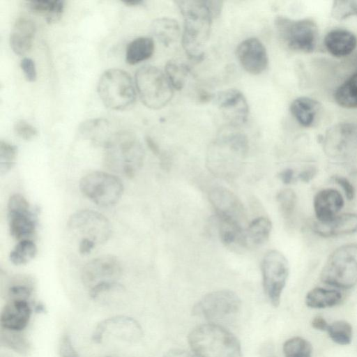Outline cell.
Here are the masks:
<instances>
[{"mask_svg":"<svg viewBox=\"0 0 357 357\" xmlns=\"http://www.w3.org/2000/svg\"><path fill=\"white\" fill-rule=\"evenodd\" d=\"M175 3L184 20L183 47L191 59L201 61L210 37L213 18L208 0H180Z\"/></svg>","mask_w":357,"mask_h":357,"instance_id":"1","label":"cell"},{"mask_svg":"<svg viewBox=\"0 0 357 357\" xmlns=\"http://www.w3.org/2000/svg\"><path fill=\"white\" fill-rule=\"evenodd\" d=\"M236 128L227 125L222 128L208 149V168L220 176H234L248 151L247 137Z\"/></svg>","mask_w":357,"mask_h":357,"instance_id":"2","label":"cell"},{"mask_svg":"<svg viewBox=\"0 0 357 357\" xmlns=\"http://www.w3.org/2000/svg\"><path fill=\"white\" fill-rule=\"evenodd\" d=\"M144 152L130 131L115 132L104 146L105 166L110 171L132 178L143 165Z\"/></svg>","mask_w":357,"mask_h":357,"instance_id":"3","label":"cell"},{"mask_svg":"<svg viewBox=\"0 0 357 357\" xmlns=\"http://www.w3.org/2000/svg\"><path fill=\"white\" fill-rule=\"evenodd\" d=\"M188 343L197 357H241L236 337L215 324L197 326L188 335Z\"/></svg>","mask_w":357,"mask_h":357,"instance_id":"4","label":"cell"},{"mask_svg":"<svg viewBox=\"0 0 357 357\" xmlns=\"http://www.w3.org/2000/svg\"><path fill=\"white\" fill-rule=\"evenodd\" d=\"M322 282L342 289L357 284V243H351L336 248L328 257L320 274Z\"/></svg>","mask_w":357,"mask_h":357,"instance_id":"5","label":"cell"},{"mask_svg":"<svg viewBox=\"0 0 357 357\" xmlns=\"http://www.w3.org/2000/svg\"><path fill=\"white\" fill-rule=\"evenodd\" d=\"M98 93L107 108L121 111L128 109L136 100V91L131 77L124 70H105L98 83Z\"/></svg>","mask_w":357,"mask_h":357,"instance_id":"6","label":"cell"},{"mask_svg":"<svg viewBox=\"0 0 357 357\" xmlns=\"http://www.w3.org/2000/svg\"><path fill=\"white\" fill-rule=\"evenodd\" d=\"M135 82L142 102L149 109H160L173 97V87L165 73L155 66L146 65L139 68Z\"/></svg>","mask_w":357,"mask_h":357,"instance_id":"7","label":"cell"},{"mask_svg":"<svg viewBox=\"0 0 357 357\" xmlns=\"http://www.w3.org/2000/svg\"><path fill=\"white\" fill-rule=\"evenodd\" d=\"M82 192L94 204L102 207L112 206L120 200L123 185L116 176L108 172L94 171L79 181Z\"/></svg>","mask_w":357,"mask_h":357,"instance_id":"8","label":"cell"},{"mask_svg":"<svg viewBox=\"0 0 357 357\" xmlns=\"http://www.w3.org/2000/svg\"><path fill=\"white\" fill-rule=\"evenodd\" d=\"M275 25L280 38L289 49L305 53L314 50L318 38V28L312 20H294L278 16Z\"/></svg>","mask_w":357,"mask_h":357,"instance_id":"9","label":"cell"},{"mask_svg":"<svg viewBox=\"0 0 357 357\" xmlns=\"http://www.w3.org/2000/svg\"><path fill=\"white\" fill-rule=\"evenodd\" d=\"M261 272L264 291L271 304L278 307L289 276L288 261L280 251L269 250L263 258Z\"/></svg>","mask_w":357,"mask_h":357,"instance_id":"10","label":"cell"},{"mask_svg":"<svg viewBox=\"0 0 357 357\" xmlns=\"http://www.w3.org/2000/svg\"><path fill=\"white\" fill-rule=\"evenodd\" d=\"M241 301L230 290H218L206 294L193 307L192 314L211 321H222L234 317Z\"/></svg>","mask_w":357,"mask_h":357,"instance_id":"11","label":"cell"},{"mask_svg":"<svg viewBox=\"0 0 357 357\" xmlns=\"http://www.w3.org/2000/svg\"><path fill=\"white\" fill-rule=\"evenodd\" d=\"M68 227L74 232L102 244L108 241L112 234V226L109 220L102 214L89 209L73 213L68 220Z\"/></svg>","mask_w":357,"mask_h":357,"instance_id":"12","label":"cell"},{"mask_svg":"<svg viewBox=\"0 0 357 357\" xmlns=\"http://www.w3.org/2000/svg\"><path fill=\"white\" fill-rule=\"evenodd\" d=\"M142 328L134 318L127 316H114L100 321L92 334V340L102 343L105 338H115L125 342H135L142 336Z\"/></svg>","mask_w":357,"mask_h":357,"instance_id":"13","label":"cell"},{"mask_svg":"<svg viewBox=\"0 0 357 357\" xmlns=\"http://www.w3.org/2000/svg\"><path fill=\"white\" fill-rule=\"evenodd\" d=\"M326 153L331 157L344 159L357 151V124L341 123L328 129L324 139Z\"/></svg>","mask_w":357,"mask_h":357,"instance_id":"14","label":"cell"},{"mask_svg":"<svg viewBox=\"0 0 357 357\" xmlns=\"http://www.w3.org/2000/svg\"><path fill=\"white\" fill-rule=\"evenodd\" d=\"M27 200L20 194L12 195L8 202L10 235L19 241L29 238L36 230V218Z\"/></svg>","mask_w":357,"mask_h":357,"instance_id":"15","label":"cell"},{"mask_svg":"<svg viewBox=\"0 0 357 357\" xmlns=\"http://www.w3.org/2000/svg\"><path fill=\"white\" fill-rule=\"evenodd\" d=\"M122 274V266L114 256L107 255L98 257L88 261L82 270L81 278L89 289L104 283L118 282Z\"/></svg>","mask_w":357,"mask_h":357,"instance_id":"16","label":"cell"},{"mask_svg":"<svg viewBox=\"0 0 357 357\" xmlns=\"http://www.w3.org/2000/svg\"><path fill=\"white\" fill-rule=\"evenodd\" d=\"M209 201L218 219L232 221L245 227V208L233 192L224 187H216L210 192Z\"/></svg>","mask_w":357,"mask_h":357,"instance_id":"17","label":"cell"},{"mask_svg":"<svg viewBox=\"0 0 357 357\" xmlns=\"http://www.w3.org/2000/svg\"><path fill=\"white\" fill-rule=\"evenodd\" d=\"M215 103L223 117L231 126L245 123L249 115V106L244 95L237 89L218 92L213 97Z\"/></svg>","mask_w":357,"mask_h":357,"instance_id":"18","label":"cell"},{"mask_svg":"<svg viewBox=\"0 0 357 357\" xmlns=\"http://www.w3.org/2000/svg\"><path fill=\"white\" fill-rule=\"evenodd\" d=\"M236 52L241 66L252 75L261 74L268 67V56L266 47L256 38H249L242 41Z\"/></svg>","mask_w":357,"mask_h":357,"instance_id":"19","label":"cell"},{"mask_svg":"<svg viewBox=\"0 0 357 357\" xmlns=\"http://www.w3.org/2000/svg\"><path fill=\"white\" fill-rule=\"evenodd\" d=\"M33 308L27 300H8L0 317L3 329L21 332L28 325Z\"/></svg>","mask_w":357,"mask_h":357,"instance_id":"20","label":"cell"},{"mask_svg":"<svg viewBox=\"0 0 357 357\" xmlns=\"http://www.w3.org/2000/svg\"><path fill=\"white\" fill-rule=\"evenodd\" d=\"M344 204V199L338 190L326 188L319 191L313 199V208L317 222H331L339 215Z\"/></svg>","mask_w":357,"mask_h":357,"instance_id":"21","label":"cell"},{"mask_svg":"<svg viewBox=\"0 0 357 357\" xmlns=\"http://www.w3.org/2000/svg\"><path fill=\"white\" fill-rule=\"evenodd\" d=\"M312 229L317 235L325 238L351 234L357 231V214H339L329 222H315Z\"/></svg>","mask_w":357,"mask_h":357,"instance_id":"22","label":"cell"},{"mask_svg":"<svg viewBox=\"0 0 357 357\" xmlns=\"http://www.w3.org/2000/svg\"><path fill=\"white\" fill-rule=\"evenodd\" d=\"M36 33L34 22L26 17H19L10 35V45L17 55H24L30 50Z\"/></svg>","mask_w":357,"mask_h":357,"instance_id":"23","label":"cell"},{"mask_svg":"<svg viewBox=\"0 0 357 357\" xmlns=\"http://www.w3.org/2000/svg\"><path fill=\"white\" fill-rule=\"evenodd\" d=\"M324 45L333 56L342 58L351 54L357 46V37L345 29H333L324 38Z\"/></svg>","mask_w":357,"mask_h":357,"instance_id":"24","label":"cell"},{"mask_svg":"<svg viewBox=\"0 0 357 357\" xmlns=\"http://www.w3.org/2000/svg\"><path fill=\"white\" fill-rule=\"evenodd\" d=\"M321 105L310 97L301 96L290 105V112L297 122L305 128H310L317 122Z\"/></svg>","mask_w":357,"mask_h":357,"instance_id":"25","label":"cell"},{"mask_svg":"<svg viewBox=\"0 0 357 357\" xmlns=\"http://www.w3.org/2000/svg\"><path fill=\"white\" fill-rule=\"evenodd\" d=\"M78 133L82 138L104 147L114 132H112L111 124L107 119L96 118L82 122Z\"/></svg>","mask_w":357,"mask_h":357,"instance_id":"26","label":"cell"},{"mask_svg":"<svg viewBox=\"0 0 357 357\" xmlns=\"http://www.w3.org/2000/svg\"><path fill=\"white\" fill-rule=\"evenodd\" d=\"M218 220L219 236L226 247L232 249L247 248L245 227L232 221L222 219Z\"/></svg>","mask_w":357,"mask_h":357,"instance_id":"27","label":"cell"},{"mask_svg":"<svg viewBox=\"0 0 357 357\" xmlns=\"http://www.w3.org/2000/svg\"><path fill=\"white\" fill-rule=\"evenodd\" d=\"M153 36L165 46H169L179 38L181 29L176 20L169 17L155 20L151 26Z\"/></svg>","mask_w":357,"mask_h":357,"instance_id":"28","label":"cell"},{"mask_svg":"<svg viewBox=\"0 0 357 357\" xmlns=\"http://www.w3.org/2000/svg\"><path fill=\"white\" fill-rule=\"evenodd\" d=\"M272 229L271 221L264 216L254 219L245 229V241L248 247H258L265 243Z\"/></svg>","mask_w":357,"mask_h":357,"instance_id":"29","label":"cell"},{"mask_svg":"<svg viewBox=\"0 0 357 357\" xmlns=\"http://www.w3.org/2000/svg\"><path fill=\"white\" fill-rule=\"evenodd\" d=\"M342 298V294L337 290L316 287L306 294L305 303L309 307L321 309L337 305Z\"/></svg>","mask_w":357,"mask_h":357,"instance_id":"30","label":"cell"},{"mask_svg":"<svg viewBox=\"0 0 357 357\" xmlns=\"http://www.w3.org/2000/svg\"><path fill=\"white\" fill-rule=\"evenodd\" d=\"M154 42L148 37H139L131 41L127 46L126 60L135 65L149 59L154 52Z\"/></svg>","mask_w":357,"mask_h":357,"instance_id":"31","label":"cell"},{"mask_svg":"<svg viewBox=\"0 0 357 357\" xmlns=\"http://www.w3.org/2000/svg\"><path fill=\"white\" fill-rule=\"evenodd\" d=\"M28 8L33 13L43 15L48 24L57 22L61 17L65 2L62 0L31 1L27 3Z\"/></svg>","mask_w":357,"mask_h":357,"instance_id":"32","label":"cell"},{"mask_svg":"<svg viewBox=\"0 0 357 357\" xmlns=\"http://www.w3.org/2000/svg\"><path fill=\"white\" fill-rule=\"evenodd\" d=\"M334 98L344 108H357V70L337 88Z\"/></svg>","mask_w":357,"mask_h":357,"instance_id":"33","label":"cell"},{"mask_svg":"<svg viewBox=\"0 0 357 357\" xmlns=\"http://www.w3.org/2000/svg\"><path fill=\"white\" fill-rule=\"evenodd\" d=\"M1 343L4 347L21 356H29L31 352L30 342L20 332L2 329L1 332Z\"/></svg>","mask_w":357,"mask_h":357,"instance_id":"34","label":"cell"},{"mask_svg":"<svg viewBox=\"0 0 357 357\" xmlns=\"http://www.w3.org/2000/svg\"><path fill=\"white\" fill-rule=\"evenodd\" d=\"M36 253L37 247L32 240H22L10 252L9 259L15 265H23L33 259Z\"/></svg>","mask_w":357,"mask_h":357,"instance_id":"35","label":"cell"},{"mask_svg":"<svg viewBox=\"0 0 357 357\" xmlns=\"http://www.w3.org/2000/svg\"><path fill=\"white\" fill-rule=\"evenodd\" d=\"M165 75L173 89L181 90L185 84L189 68L175 61H169L165 68Z\"/></svg>","mask_w":357,"mask_h":357,"instance_id":"36","label":"cell"},{"mask_svg":"<svg viewBox=\"0 0 357 357\" xmlns=\"http://www.w3.org/2000/svg\"><path fill=\"white\" fill-rule=\"evenodd\" d=\"M284 357H312V347L310 342L301 337H294L283 344Z\"/></svg>","mask_w":357,"mask_h":357,"instance_id":"37","label":"cell"},{"mask_svg":"<svg viewBox=\"0 0 357 357\" xmlns=\"http://www.w3.org/2000/svg\"><path fill=\"white\" fill-rule=\"evenodd\" d=\"M331 339L341 345L349 344L352 339V326L344 320L336 321L328 326L327 329Z\"/></svg>","mask_w":357,"mask_h":357,"instance_id":"38","label":"cell"},{"mask_svg":"<svg viewBox=\"0 0 357 357\" xmlns=\"http://www.w3.org/2000/svg\"><path fill=\"white\" fill-rule=\"evenodd\" d=\"M17 155V147L12 144L0 142V174L4 175L15 165Z\"/></svg>","mask_w":357,"mask_h":357,"instance_id":"39","label":"cell"},{"mask_svg":"<svg viewBox=\"0 0 357 357\" xmlns=\"http://www.w3.org/2000/svg\"><path fill=\"white\" fill-rule=\"evenodd\" d=\"M282 215L289 218L294 213L296 204V195L294 191L289 188L280 190L276 197Z\"/></svg>","mask_w":357,"mask_h":357,"instance_id":"40","label":"cell"},{"mask_svg":"<svg viewBox=\"0 0 357 357\" xmlns=\"http://www.w3.org/2000/svg\"><path fill=\"white\" fill-rule=\"evenodd\" d=\"M332 15L337 20H343L349 16L357 15V0L334 1Z\"/></svg>","mask_w":357,"mask_h":357,"instance_id":"41","label":"cell"},{"mask_svg":"<svg viewBox=\"0 0 357 357\" xmlns=\"http://www.w3.org/2000/svg\"><path fill=\"white\" fill-rule=\"evenodd\" d=\"M33 292L32 287L26 283H15L9 287L7 296L8 300L19 299L29 301Z\"/></svg>","mask_w":357,"mask_h":357,"instance_id":"42","label":"cell"},{"mask_svg":"<svg viewBox=\"0 0 357 357\" xmlns=\"http://www.w3.org/2000/svg\"><path fill=\"white\" fill-rule=\"evenodd\" d=\"M15 134L24 140H31L38 135L37 129L25 120H18L13 126Z\"/></svg>","mask_w":357,"mask_h":357,"instance_id":"43","label":"cell"},{"mask_svg":"<svg viewBox=\"0 0 357 357\" xmlns=\"http://www.w3.org/2000/svg\"><path fill=\"white\" fill-rule=\"evenodd\" d=\"M59 352L60 357H79L68 334H63L61 336L59 344Z\"/></svg>","mask_w":357,"mask_h":357,"instance_id":"44","label":"cell"},{"mask_svg":"<svg viewBox=\"0 0 357 357\" xmlns=\"http://www.w3.org/2000/svg\"><path fill=\"white\" fill-rule=\"evenodd\" d=\"M20 67L26 79L31 82H35L37 72L34 61L28 57L24 58L20 63Z\"/></svg>","mask_w":357,"mask_h":357,"instance_id":"45","label":"cell"},{"mask_svg":"<svg viewBox=\"0 0 357 357\" xmlns=\"http://www.w3.org/2000/svg\"><path fill=\"white\" fill-rule=\"evenodd\" d=\"M332 179L340 186H341L347 199H354L355 197V189L351 183L347 178L342 176L335 175L332 177Z\"/></svg>","mask_w":357,"mask_h":357,"instance_id":"46","label":"cell"},{"mask_svg":"<svg viewBox=\"0 0 357 357\" xmlns=\"http://www.w3.org/2000/svg\"><path fill=\"white\" fill-rule=\"evenodd\" d=\"M96 245V243L88 238H82L79 243V252L82 255L89 254Z\"/></svg>","mask_w":357,"mask_h":357,"instance_id":"47","label":"cell"},{"mask_svg":"<svg viewBox=\"0 0 357 357\" xmlns=\"http://www.w3.org/2000/svg\"><path fill=\"white\" fill-rule=\"evenodd\" d=\"M317 174V169L313 167H310L302 171L298 175V178L303 182L308 183L314 178Z\"/></svg>","mask_w":357,"mask_h":357,"instance_id":"48","label":"cell"},{"mask_svg":"<svg viewBox=\"0 0 357 357\" xmlns=\"http://www.w3.org/2000/svg\"><path fill=\"white\" fill-rule=\"evenodd\" d=\"M278 176L283 183L290 184L294 180V171L290 168L285 169L279 174Z\"/></svg>","mask_w":357,"mask_h":357,"instance_id":"49","label":"cell"},{"mask_svg":"<svg viewBox=\"0 0 357 357\" xmlns=\"http://www.w3.org/2000/svg\"><path fill=\"white\" fill-rule=\"evenodd\" d=\"M311 324L314 328L319 331H327L329 326L326 320L321 316L314 317L312 320Z\"/></svg>","mask_w":357,"mask_h":357,"instance_id":"50","label":"cell"},{"mask_svg":"<svg viewBox=\"0 0 357 357\" xmlns=\"http://www.w3.org/2000/svg\"><path fill=\"white\" fill-rule=\"evenodd\" d=\"M163 357H195L190 353L181 349H171L165 353Z\"/></svg>","mask_w":357,"mask_h":357,"instance_id":"51","label":"cell"},{"mask_svg":"<svg viewBox=\"0 0 357 357\" xmlns=\"http://www.w3.org/2000/svg\"><path fill=\"white\" fill-rule=\"evenodd\" d=\"M146 143L151 151L157 155L160 154V149L155 142L150 137L146 138Z\"/></svg>","mask_w":357,"mask_h":357,"instance_id":"52","label":"cell"},{"mask_svg":"<svg viewBox=\"0 0 357 357\" xmlns=\"http://www.w3.org/2000/svg\"><path fill=\"white\" fill-rule=\"evenodd\" d=\"M123 3L128 6H137V5L142 4L143 3V1H141V0L128 1H123Z\"/></svg>","mask_w":357,"mask_h":357,"instance_id":"53","label":"cell"},{"mask_svg":"<svg viewBox=\"0 0 357 357\" xmlns=\"http://www.w3.org/2000/svg\"><path fill=\"white\" fill-rule=\"evenodd\" d=\"M34 309L36 312H45V307L41 303H38L37 305H36Z\"/></svg>","mask_w":357,"mask_h":357,"instance_id":"54","label":"cell"},{"mask_svg":"<svg viewBox=\"0 0 357 357\" xmlns=\"http://www.w3.org/2000/svg\"><path fill=\"white\" fill-rule=\"evenodd\" d=\"M105 357H113V356H105Z\"/></svg>","mask_w":357,"mask_h":357,"instance_id":"55","label":"cell"}]
</instances>
